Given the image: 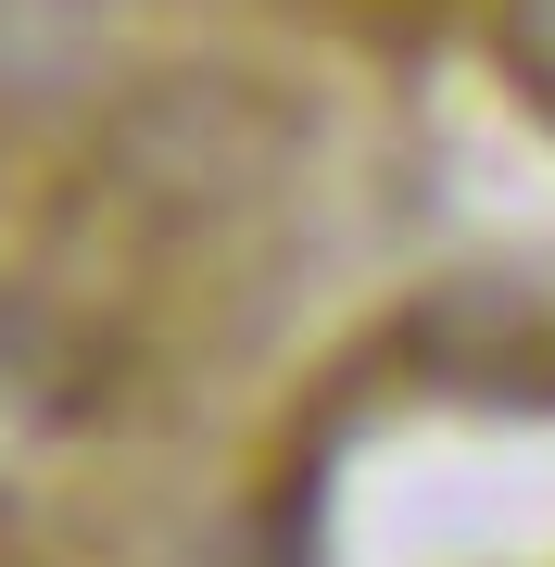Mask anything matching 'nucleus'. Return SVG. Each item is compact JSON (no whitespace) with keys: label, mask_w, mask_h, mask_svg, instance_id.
Masks as SVG:
<instances>
[{"label":"nucleus","mask_w":555,"mask_h":567,"mask_svg":"<svg viewBox=\"0 0 555 567\" xmlns=\"http://www.w3.org/2000/svg\"><path fill=\"white\" fill-rule=\"evenodd\" d=\"M76 0H0V76H51L63 51H76Z\"/></svg>","instance_id":"f257e3e1"},{"label":"nucleus","mask_w":555,"mask_h":567,"mask_svg":"<svg viewBox=\"0 0 555 567\" xmlns=\"http://www.w3.org/2000/svg\"><path fill=\"white\" fill-rule=\"evenodd\" d=\"M505 39H517V63L555 89V0H505Z\"/></svg>","instance_id":"f03ea898"}]
</instances>
